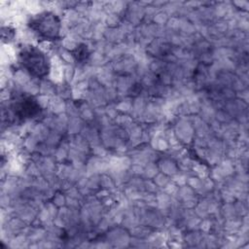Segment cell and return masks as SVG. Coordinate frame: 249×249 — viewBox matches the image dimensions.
Listing matches in <instances>:
<instances>
[{
  "label": "cell",
  "instance_id": "6da1fadb",
  "mask_svg": "<svg viewBox=\"0 0 249 249\" xmlns=\"http://www.w3.org/2000/svg\"><path fill=\"white\" fill-rule=\"evenodd\" d=\"M7 111L10 123L21 124L38 117L42 108L33 95L27 92L16 91L10 97Z\"/></svg>",
  "mask_w": 249,
  "mask_h": 249
},
{
  "label": "cell",
  "instance_id": "7a4b0ae2",
  "mask_svg": "<svg viewBox=\"0 0 249 249\" xmlns=\"http://www.w3.org/2000/svg\"><path fill=\"white\" fill-rule=\"evenodd\" d=\"M18 61L22 68L35 78L46 77L51 70L47 54L33 45H26L18 53Z\"/></svg>",
  "mask_w": 249,
  "mask_h": 249
},
{
  "label": "cell",
  "instance_id": "3957f363",
  "mask_svg": "<svg viewBox=\"0 0 249 249\" xmlns=\"http://www.w3.org/2000/svg\"><path fill=\"white\" fill-rule=\"evenodd\" d=\"M29 29L40 39L54 41L60 35L61 21L58 16L50 11H44L31 17L27 22Z\"/></svg>",
  "mask_w": 249,
  "mask_h": 249
},
{
  "label": "cell",
  "instance_id": "277c9868",
  "mask_svg": "<svg viewBox=\"0 0 249 249\" xmlns=\"http://www.w3.org/2000/svg\"><path fill=\"white\" fill-rule=\"evenodd\" d=\"M71 53H72V56L74 57V59L79 63L87 61L90 55L89 50L88 46L85 44H80Z\"/></svg>",
  "mask_w": 249,
  "mask_h": 249
}]
</instances>
